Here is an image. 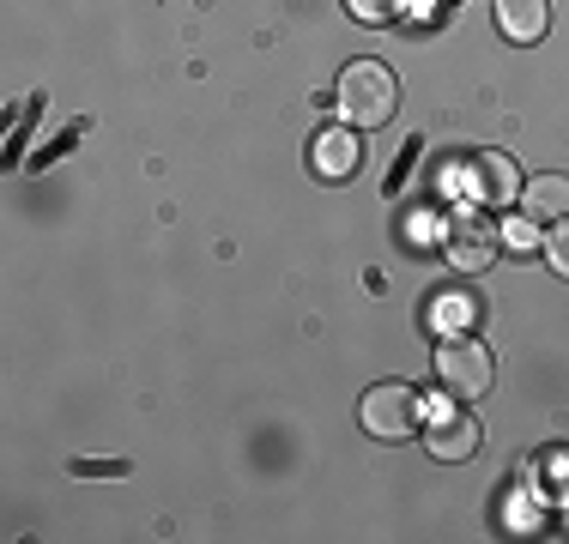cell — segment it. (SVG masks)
Here are the masks:
<instances>
[{"mask_svg":"<svg viewBox=\"0 0 569 544\" xmlns=\"http://www.w3.org/2000/svg\"><path fill=\"white\" fill-rule=\"evenodd\" d=\"M497 31L509 43H539L551 31V0H497Z\"/></svg>","mask_w":569,"mask_h":544,"instance_id":"8","label":"cell"},{"mask_svg":"<svg viewBox=\"0 0 569 544\" xmlns=\"http://www.w3.org/2000/svg\"><path fill=\"white\" fill-rule=\"evenodd\" d=\"M442 249H449V261H455L460 272H485V266L497 261V249H503V236H497V230L485 224L479 212H455Z\"/></svg>","mask_w":569,"mask_h":544,"instance_id":"5","label":"cell"},{"mask_svg":"<svg viewBox=\"0 0 569 544\" xmlns=\"http://www.w3.org/2000/svg\"><path fill=\"white\" fill-rule=\"evenodd\" d=\"M425 442H430V454H437V460H472V454H479V442H485V430H479V417H472V412H437Z\"/></svg>","mask_w":569,"mask_h":544,"instance_id":"7","label":"cell"},{"mask_svg":"<svg viewBox=\"0 0 569 544\" xmlns=\"http://www.w3.org/2000/svg\"><path fill=\"white\" fill-rule=\"evenodd\" d=\"M437 381L449 400H485L497 381V363L479 339H442L437 345Z\"/></svg>","mask_w":569,"mask_h":544,"instance_id":"3","label":"cell"},{"mask_svg":"<svg viewBox=\"0 0 569 544\" xmlns=\"http://www.w3.org/2000/svg\"><path fill=\"white\" fill-rule=\"evenodd\" d=\"M521 206L533 218H569V175H533L521 188Z\"/></svg>","mask_w":569,"mask_h":544,"instance_id":"9","label":"cell"},{"mask_svg":"<svg viewBox=\"0 0 569 544\" xmlns=\"http://www.w3.org/2000/svg\"><path fill=\"white\" fill-rule=\"evenodd\" d=\"M546 254H551V266L569 279V218H558V230L546 236Z\"/></svg>","mask_w":569,"mask_h":544,"instance_id":"10","label":"cell"},{"mask_svg":"<svg viewBox=\"0 0 569 544\" xmlns=\"http://www.w3.org/2000/svg\"><path fill=\"white\" fill-rule=\"evenodd\" d=\"M363 163V145L351 128H321L316 140H309V170L321 175V182H351Z\"/></svg>","mask_w":569,"mask_h":544,"instance_id":"6","label":"cell"},{"mask_svg":"<svg viewBox=\"0 0 569 544\" xmlns=\"http://www.w3.org/2000/svg\"><path fill=\"white\" fill-rule=\"evenodd\" d=\"M503 249H515V254H533V249H546V242L533 236V224H509V230H503Z\"/></svg>","mask_w":569,"mask_h":544,"instance_id":"11","label":"cell"},{"mask_svg":"<svg viewBox=\"0 0 569 544\" xmlns=\"http://www.w3.org/2000/svg\"><path fill=\"white\" fill-rule=\"evenodd\" d=\"M358 417L376 442H406V435H418V424H425V393L412 381H382V387L363 393Z\"/></svg>","mask_w":569,"mask_h":544,"instance_id":"2","label":"cell"},{"mask_svg":"<svg viewBox=\"0 0 569 544\" xmlns=\"http://www.w3.org/2000/svg\"><path fill=\"white\" fill-rule=\"evenodd\" d=\"M73 472H79V478H121L128 466H121V460H91V466H86V460H73Z\"/></svg>","mask_w":569,"mask_h":544,"instance_id":"13","label":"cell"},{"mask_svg":"<svg viewBox=\"0 0 569 544\" xmlns=\"http://www.w3.org/2000/svg\"><path fill=\"white\" fill-rule=\"evenodd\" d=\"M351 12H358V19H395L400 12V0H346Z\"/></svg>","mask_w":569,"mask_h":544,"instance_id":"12","label":"cell"},{"mask_svg":"<svg viewBox=\"0 0 569 544\" xmlns=\"http://www.w3.org/2000/svg\"><path fill=\"white\" fill-rule=\"evenodd\" d=\"M467 194L479 206H515L521 200V163L509 152H472L467 158Z\"/></svg>","mask_w":569,"mask_h":544,"instance_id":"4","label":"cell"},{"mask_svg":"<svg viewBox=\"0 0 569 544\" xmlns=\"http://www.w3.org/2000/svg\"><path fill=\"white\" fill-rule=\"evenodd\" d=\"M333 103H340V115L351 128H382L400 109V85L382 61H351L340 73V85H333Z\"/></svg>","mask_w":569,"mask_h":544,"instance_id":"1","label":"cell"}]
</instances>
